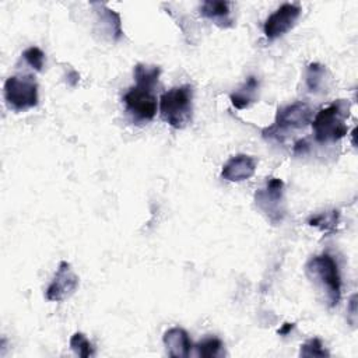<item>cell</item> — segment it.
Here are the masks:
<instances>
[{
    "label": "cell",
    "mask_w": 358,
    "mask_h": 358,
    "mask_svg": "<svg viewBox=\"0 0 358 358\" xmlns=\"http://www.w3.org/2000/svg\"><path fill=\"white\" fill-rule=\"evenodd\" d=\"M350 116V102L348 99H337L330 105L322 108L315 117H312V129L315 140L317 143H334L343 138L348 127L345 124Z\"/></svg>",
    "instance_id": "obj_1"
},
{
    "label": "cell",
    "mask_w": 358,
    "mask_h": 358,
    "mask_svg": "<svg viewBox=\"0 0 358 358\" xmlns=\"http://www.w3.org/2000/svg\"><path fill=\"white\" fill-rule=\"evenodd\" d=\"M306 275L324 294V299L330 308L336 306L341 299V277L337 262L329 253L313 256L308 260Z\"/></svg>",
    "instance_id": "obj_2"
},
{
    "label": "cell",
    "mask_w": 358,
    "mask_h": 358,
    "mask_svg": "<svg viewBox=\"0 0 358 358\" xmlns=\"http://www.w3.org/2000/svg\"><path fill=\"white\" fill-rule=\"evenodd\" d=\"M159 112L173 129L186 127L193 115V87L183 84L164 92L159 99Z\"/></svg>",
    "instance_id": "obj_3"
},
{
    "label": "cell",
    "mask_w": 358,
    "mask_h": 358,
    "mask_svg": "<svg viewBox=\"0 0 358 358\" xmlns=\"http://www.w3.org/2000/svg\"><path fill=\"white\" fill-rule=\"evenodd\" d=\"M312 108L302 101L278 108L275 120L263 130V136L268 138H281L289 130L303 129L312 122Z\"/></svg>",
    "instance_id": "obj_4"
},
{
    "label": "cell",
    "mask_w": 358,
    "mask_h": 358,
    "mask_svg": "<svg viewBox=\"0 0 358 358\" xmlns=\"http://www.w3.org/2000/svg\"><path fill=\"white\" fill-rule=\"evenodd\" d=\"M4 99L15 112L27 110L38 105V83L34 76H11L4 83Z\"/></svg>",
    "instance_id": "obj_5"
},
{
    "label": "cell",
    "mask_w": 358,
    "mask_h": 358,
    "mask_svg": "<svg viewBox=\"0 0 358 358\" xmlns=\"http://www.w3.org/2000/svg\"><path fill=\"white\" fill-rule=\"evenodd\" d=\"M255 201L273 225L280 224L285 215L284 182L278 178H267L266 186L256 190Z\"/></svg>",
    "instance_id": "obj_6"
},
{
    "label": "cell",
    "mask_w": 358,
    "mask_h": 358,
    "mask_svg": "<svg viewBox=\"0 0 358 358\" xmlns=\"http://www.w3.org/2000/svg\"><path fill=\"white\" fill-rule=\"evenodd\" d=\"M123 102L127 113L137 122H148L157 115V96L151 85L136 83L123 95Z\"/></svg>",
    "instance_id": "obj_7"
},
{
    "label": "cell",
    "mask_w": 358,
    "mask_h": 358,
    "mask_svg": "<svg viewBox=\"0 0 358 358\" xmlns=\"http://www.w3.org/2000/svg\"><path fill=\"white\" fill-rule=\"evenodd\" d=\"M301 7L294 3H284L273 14H270L263 25L264 35L268 39H275L287 34L298 21Z\"/></svg>",
    "instance_id": "obj_8"
},
{
    "label": "cell",
    "mask_w": 358,
    "mask_h": 358,
    "mask_svg": "<svg viewBox=\"0 0 358 358\" xmlns=\"http://www.w3.org/2000/svg\"><path fill=\"white\" fill-rule=\"evenodd\" d=\"M78 287V275L73 271L70 263L62 260L57 266L55 277L46 288V299L60 302L69 298Z\"/></svg>",
    "instance_id": "obj_9"
},
{
    "label": "cell",
    "mask_w": 358,
    "mask_h": 358,
    "mask_svg": "<svg viewBox=\"0 0 358 358\" xmlns=\"http://www.w3.org/2000/svg\"><path fill=\"white\" fill-rule=\"evenodd\" d=\"M256 159L246 154L231 157L222 166L221 178L229 182H242L252 178L256 172Z\"/></svg>",
    "instance_id": "obj_10"
},
{
    "label": "cell",
    "mask_w": 358,
    "mask_h": 358,
    "mask_svg": "<svg viewBox=\"0 0 358 358\" xmlns=\"http://www.w3.org/2000/svg\"><path fill=\"white\" fill-rule=\"evenodd\" d=\"M164 345L166 348L168 355L173 358H186L190 354V350L193 347L189 334L186 330L180 327H172L164 333L162 337Z\"/></svg>",
    "instance_id": "obj_11"
},
{
    "label": "cell",
    "mask_w": 358,
    "mask_h": 358,
    "mask_svg": "<svg viewBox=\"0 0 358 358\" xmlns=\"http://www.w3.org/2000/svg\"><path fill=\"white\" fill-rule=\"evenodd\" d=\"M200 14L213 21L214 24L220 27H231L232 18H231V10L228 1H220V0H206L200 6Z\"/></svg>",
    "instance_id": "obj_12"
},
{
    "label": "cell",
    "mask_w": 358,
    "mask_h": 358,
    "mask_svg": "<svg viewBox=\"0 0 358 358\" xmlns=\"http://www.w3.org/2000/svg\"><path fill=\"white\" fill-rule=\"evenodd\" d=\"M259 81L255 76H249L242 87L231 94V102L236 109H245L256 99Z\"/></svg>",
    "instance_id": "obj_13"
},
{
    "label": "cell",
    "mask_w": 358,
    "mask_h": 358,
    "mask_svg": "<svg viewBox=\"0 0 358 358\" xmlns=\"http://www.w3.org/2000/svg\"><path fill=\"white\" fill-rule=\"evenodd\" d=\"M99 7L101 8L98 10V21L101 24V29H103L105 34L110 36V39L117 41L123 34L119 14L108 8L106 6H99Z\"/></svg>",
    "instance_id": "obj_14"
},
{
    "label": "cell",
    "mask_w": 358,
    "mask_h": 358,
    "mask_svg": "<svg viewBox=\"0 0 358 358\" xmlns=\"http://www.w3.org/2000/svg\"><path fill=\"white\" fill-rule=\"evenodd\" d=\"M327 69L319 63H310L306 70V87L310 92H319L326 88L329 81Z\"/></svg>",
    "instance_id": "obj_15"
},
{
    "label": "cell",
    "mask_w": 358,
    "mask_h": 358,
    "mask_svg": "<svg viewBox=\"0 0 358 358\" xmlns=\"http://www.w3.org/2000/svg\"><path fill=\"white\" fill-rule=\"evenodd\" d=\"M159 74H161V69L158 66H148V64L138 63L134 67L136 83H143V84L155 87V84L158 83Z\"/></svg>",
    "instance_id": "obj_16"
},
{
    "label": "cell",
    "mask_w": 358,
    "mask_h": 358,
    "mask_svg": "<svg viewBox=\"0 0 358 358\" xmlns=\"http://www.w3.org/2000/svg\"><path fill=\"white\" fill-rule=\"evenodd\" d=\"M196 348V354L199 357H204V358H214V357H220L222 354V348L224 344L220 338L217 337H206L204 340H201L200 343H197L194 345Z\"/></svg>",
    "instance_id": "obj_17"
},
{
    "label": "cell",
    "mask_w": 358,
    "mask_h": 358,
    "mask_svg": "<svg viewBox=\"0 0 358 358\" xmlns=\"http://www.w3.org/2000/svg\"><path fill=\"white\" fill-rule=\"evenodd\" d=\"M338 211H326V213H320L317 215H313L309 218V225L312 227H317L324 232H331L336 229L337 222H338Z\"/></svg>",
    "instance_id": "obj_18"
},
{
    "label": "cell",
    "mask_w": 358,
    "mask_h": 358,
    "mask_svg": "<svg viewBox=\"0 0 358 358\" xmlns=\"http://www.w3.org/2000/svg\"><path fill=\"white\" fill-rule=\"evenodd\" d=\"M70 348L81 358L94 355V347L83 333H74L70 338Z\"/></svg>",
    "instance_id": "obj_19"
},
{
    "label": "cell",
    "mask_w": 358,
    "mask_h": 358,
    "mask_svg": "<svg viewBox=\"0 0 358 358\" xmlns=\"http://www.w3.org/2000/svg\"><path fill=\"white\" fill-rule=\"evenodd\" d=\"M22 57L32 69H35L36 71H42L45 64V53L38 46H29L28 49H25Z\"/></svg>",
    "instance_id": "obj_20"
},
{
    "label": "cell",
    "mask_w": 358,
    "mask_h": 358,
    "mask_svg": "<svg viewBox=\"0 0 358 358\" xmlns=\"http://www.w3.org/2000/svg\"><path fill=\"white\" fill-rule=\"evenodd\" d=\"M302 357H329V351L323 347L319 338H310L301 345Z\"/></svg>",
    "instance_id": "obj_21"
},
{
    "label": "cell",
    "mask_w": 358,
    "mask_h": 358,
    "mask_svg": "<svg viewBox=\"0 0 358 358\" xmlns=\"http://www.w3.org/2000/svg\"><path fill=\"white\" fill-rule=\"evenodd\" d=\"M308 143H306V140H299V141H296L295 143V147H294V151L296 152V154H303L306 150H308Z\"/></svg>",
    "instance_id": "obj_22"
},
{
    "label": "cell",
    "mask_w": 358,
    "mask_h": 358,
    "mask_svg": "<svg viewBox=\"0 0 358 358\" xmlns=\"http://www.w3.org/2000/svg\"><path fill=\"white\" fill-rule=\"evenodd\" d=\"M294 326H295L294 323H284V324H282V327H281V329H278V331H277V333H278L280 336H287V334L294 329Z\"/></svg>",
    "instance_id": "obj_23"
},
{
    "label": "cell",
    "mask_w": 358,
    "mask_h": 358,
    "mask_svg": "<svg viewBox=\"0 0 358 358\" xmlns=\"http://www.w3.org/2000/svg\"><path fill=\"white\" fill-rule=\"evenodd\" d=\"M67 77H69V80H67V81H69V83H70V85H73V87L78 83V78H80L78 73H77V71H74V70H71V71H70V74H69Z\"/></svg>",
    "instance_id": "obj_24"
}]
</instances>
